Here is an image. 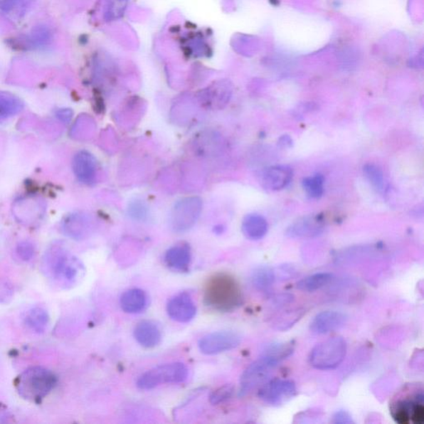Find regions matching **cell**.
Masks as SVG:
<instances>
[{
  "label": "cell",
  "mask_w": 424,
  "mask_h": 424,
  "mask_svg": "<svg viewBox=\"0 0 424 424\" xmlns=\"http://www.w3.org/2000/svg\"><path fill=\"white\" fill-rule=\"evenodd\" d=\"M43 272L62 287H72L82 277L84 267L80 261L59 247L50 250L44 259Z\"/></svg>",
  "instance_id": "cell-1"
},
{
  "label": "cell",
  "mask_w": 424,
  "mask_h": 424,
  "mask_svg": "<svg viewBox=\"0 0 424 424\" xmlns=\"http://www.w3.org/2000/svg\"><path fill=\"white\" fill-rule=\"evenodd\" d=\"M206 304L221 312L233 311L243 302L242 291L235 277L219 274L211 277L206 286Z\"/></svg>",
  "instance_id": "cell-2"
},
{
  "label": "cell",
  "mask_w": 424,
  "mask_h": 424,
  "mask_svg": "<svg viewBox=\"0 0 424 424\" xmlns=\"http://www.w3.org/2000/svg\"><path fill=\"white\" fill-rule=\"evenodd\" d=\"M423 388L420 383H410L393 397L390 410L393 420L398 424H423Z\"/></svg>",
  "instance_id": "cell-3"
},
{
  "label": "cell",
  "mask_w": 424,
  "mask_h": 424,
  "mask_svg": "<svg viewBox=\"0 0 424 424\" xmlns=\"http://www.w3.org/2000/svg\"><path fill=\"white\" fill-rule=\"evenodd\" d=\"M57 383L58 378L51 371L33 366L20 373L15 381V388L24 400L39 402L48 396Z\"/></svg>",
  "instance_id": "cell-4"
},
{
  "label": "cell",
  "mask_w": 424,
  "mask_h": 424,
  "mask_svg": "<svg viewBox=\"0 0 424 424\" xmlns=\"http://www.w3.org/2000/svg\"><path fill=\"white\" fill-rule=\"evenodd\" d=\"M347 345L344 338L336 336L318 343L310 352L309 364L317 370L336 369L344 361Z\"/></svg>",
  "instance_id": "cell-5"
},
{
  "label": "cell",
  "mask_w": 424,
  "mask_h": 424,
  "mask_svg": "<svg viewBox=\"0 0 424 424\" xmlns=\"http://www.w3.org/2000/svg\"><path fill=\"white\" fill-rule=\"evenodd\" d=\"M189 376V370L183 363L174 362L170 364L153 368L139 378L137 386L141 390H151L163 383H178L184 382Z\"/></svg>",
  "instance_id": "cell-6"
},
{
  "label": "cell",
  "mask_w": 424,
  "mask_h": 424,
  "mask_svg": "<svg viewBox=\"0 0 424 424\" xmlns=\"http://www.w3.org/2000/svg\"><path fill=\"white\" fill-rule=\"evenodd\" d=\"M280 363L275 357L262 354L242 373L240 395L245 396L257 387L264 385Z\"/></svg>",
  "instance_id": "cell-7"
},
{
  "label": "cell",
  "mask_w": 424,
  "mask_h": 424,
  "mask_svg": "<svg viewBox=\"0 0 424 424\" xmlns=\"http://www.w3.org/2000/svg\"><path fill=\"white\" fill-rule=\"evenodd\" d=\"M296 395V383L284 378H274L265 383L258 393L260 400L271 406H284Z\"/></svg>",
  "instance_id": "cell-8"
},
{
  "label": "cell",
  "mask_w": 424,
  "mask_h": 424,
  "mask_svg": "<svg viewBox=\"0 0 424 424\" xmlns=\"http://www.w3.org/2000/svg\"><path fill=\"white\" fill-rule=\"evenodd\" d=\"M203 203L198 198H185L174 206L171 213V226L176 232H184L194 226L199 218Z\"/></svg>",
  "instance_id": "cell-9"
},
{
  "label": "cell",
  "mask_w": 424,
  "mask_h": 424,
  "mask_svg": "<svg viewBox=\"0 0 424 424\" xmlns=\"http://www.w3.org/2000/svg\"><path fill=\"white\" fill-rule=\"evenodd\" d=\"M241 342L238 333L223 331L211 333L201 338L198 343L199 349L203 354L215 355L234 349Z\"/></svg>",
  "instance_id": "cell-10"
},
{
  "label": "cell",
  "mask_w": 424,
  "mask_h": 424,
  "mask_svg": "<svg viewBox=\"0 0 424 424\" xmlns=\"http://www.w3.org/2000/svg\"><path fill=\"white\" fill-rule=\"evenodd\" d=\"M325 226V220L321 215L304 216L287 227L285 234L292 239L315 238L323 233Z\"/></svg>",
  "instance_id": "cell-11"
},
{
  "label": "cell",
  "mask_w": 424,
  "mask_h": 424,
  "mask_svg": "<svg viewBox=\"0 0 424 424\" xmlns=\"http://www.w3.org/2000/svg\"><path fill=\"white\" fill-rule=\"evenodd\" d=\"M348 317L341 312L324 311L318 314L310 323L309 329L316 335H324L344 327Z\"/></svg>",
  "instance_id": "cell-12"
},
{
  "label": "cell",
  "mask_w": 424,
  "mask_h": 424,
  "mask_svg": "<svg viewBox=\"0 0 424 424\" xmlns=\"http://www.w3.org/2000/svg\"><path fill=\"white\" fill-rule=\"evenodd\" d=\"M45 206L40 199L28 196L15 201L14 213L21 223L33 224L42 218Z\"/></svg>",
  "instance_id": "cell-13"
},
{
  "label": "cell",
  "mask_w": 424,
  "mask_h": 424,
  "mask_svg": "<svg viewBox=\"0 0 424 424\" xmlns=\"http://www.w3.org/2000/svg\"><path fill=\"white\" fill-rule=\"evenodd\" d=\"M73 169L80 181L88 185L95 183L97 179V160L88 151H80L73 161Z\"/></svg>",
  "instance_id": "cell-14"
},
{
  "label": "cell",
  "mask_w": 424,
  "mask_h": 424,
  "mask_svg": "<svg viewBox=\"0 0 424 424\" xmlns=\"http://www.w3.org/2000/svg\"><path fill=\"white\" fill-rule=\"evenodd\" d=\"M169 316L179 322H189L196 314V307L188 294H181L171 299L166 306Z\"/></svg>",
  "instance_id": "cell-15"
},
{
  "label": "cell",
  "mask_w": 424,
  "mask_h": 424,
  "mask_svg": "<svg viewBox=\"0 0 424 424\" xmlns=\"http://www.w3.org/2000/svg\"><path fill=\"white\" fill-rule=\"evenodd\" d=\"M292 179V170L289 166H270L262 175L265 188L271 191H280L286 188Z\"/></svg>",
  "instance_id": "cell-16"
},
{
  "label": "cell",
  "mask_w": 424,
  "mask_h": 424,
  "mask_svg": "<svg viewBox=\"0 0 424 424\" xmlns=\"http://www.w3.org/2000/svg\"><path fill=\"white\" fill-rule=\"evenodd\" d=\"M191 250L188 245H178L166 252L164 260L171 270L186 272L191 264Z\"/></svg>",
  "instance_id": "cell-17"
},
{
  "label": "cell",
  "mask_w": 424,
  "mask_h": 424,
  "mask_svg": "<svg viewBox=\"0 0 424 424\" xmlns=\"http://www.w3.org/2000/svg\"><path fill=\"white\" fill-rule=\"evenodd\" d=\"M134 337L141 346L153 348L159 344L161 332L157 325L151 321H142L134 328Z\"/></svg>",
  "instance_id": "cell-18"
},
{
  "label": "cell",
  "mask_w": 424,
  "mask_h": 424,
  "mask_svg": "<svg viewBox=\"0 0 424 424\" xmlns=\"http://www.w3.org/2000/svg\"><path fill=\"white\" fill-rule=\"evenodd\" d=\"M64 234L70 238L80 240L85 238L89 233L90 221L82 214L68 216L63 222Z\"/></svg>",
  "instance_id": "cell-19"
},
{
  "label": "cell",
  "mask_w": 424,
  "mask_h": 424,
  "mask_svg": "<svg viewBox=\"0 0 424 424\" xmlns=\"http://www.w3.org/2000/svg\"><path fill=\"white\" fill-rule=\"evenodd\" d=\"M269 225L264 216L259 214L247 215L242 222V231L247 238L258 240L266 235Z\"/></svg>",
  "instance_id": "cell-20"
},
{
  "label": "cell",
  "mask_w": 424,
  "mask_h": 424,
  "mask_svg": "<svg viewBox=\"0 0 424 424\" xmlns=\"http://www.w3.org/2000/svg\"><path fill=\"white\" fill-rule=\"evenodd\" d=\"M147 304V297L143 290L134 289L126 291L121 296L120 305L128 314H138L144 309Z\"/></svg>",
  "instance_id": "cell-21"
},
{
  "label": "cell",
  "mask_w": 424,
  "mask_h": 424,
  "mask_svg": "<svg viewBox=\"0 0 424 424\" xmlns=\"http://www.w3.org/2000/svg\"><path fill=\"white\" fill-rule=\"evenodd\" d=\"M276 272L269 266H261L252 272L251 282L255 289L262 292H269L275 285Z\"/></svg>",
  "instance_id": "cell-22"
},
{
  "label": "cell",
  "mask_w": 424,
  "mask_h": 424,
  "mask_svg": "<svg viewBox=\"0 0 424 424\" xmlns=\"http://www.w3.org/2000/svg\"><path fill=\"white\" fill-rule=\"evenodd\" d=\"M23 108V104L16 95L0 92V121L18 115Z\"/></svg>",
  "instance_id": "cell-23"
},
{
  "label": "cell",
  "mask_w": 424,
  "mask_h": 424,
  "mask_svg": "<svg viewBox=\"0 0 424 424\" xmlns=\"http://www.w3.org/2000/svg\"><path fill=\"white\" fill-rule=\"evenodd\" d=\"M25 324L32 331L36 333H43L46 331L49 323V315L48 312L43 307H33L28 312L25 317Z\"/></svg>",
  "instance_id": "cell-24"
},
{
  "label": "cell",
  "mask_w": 424,
  "mask_h": 424,
  "mask_svg": "<svg viewBox=\"0 0 424 424\" xmlns=\"http://www.w3.org/2000/svg\"><path fill=\"white\" fill-rule=\"evenodd\" d=\"M332 279L333 275L330 272H318V274L304 277L297 282V287L301 291L315 292L329 284Z\"/></svg>",
  "instance_id": "cell-25"
},
{
  "label": "cell",
  "mask_w": 424,
  "mask_h": 424,
  "mask_svg": "<svg viewBox=\"0 0 424 424\" xmlns=\"http://www.w3.org/2000/svg\"><path fill=\"white\" fill-rule=\"evenodd\" d=\"M365 178L369 181L372 188L378 194H385L386 191V183L385 175L382 169L373 164H367L363 168Z\"/></svg>",
  "instance_id": "cell-26"
},
{
  "label": "cell",
  "mask_w": 424,
  "mask_h": 424,
  "mask_svg": "<svg viewBox=\"0 0 424 424\" xmlns=\"http://www.w3.org/2000/svg\"><path fill=\"white\" fill-rule=\"evenodd\" d=\"M129 0H103V16L105 21L112 22L123 17Z\"/></svg>",
  "instance_id": "cell-27"
},
{
  "label": "cell",
  "mask_w": 424,
  "mask_h": 424,
  "mask_svg": "<svg viewBox=\"0 0 424 424\" xmlns=\"http://www.w3.org/2000/svg\"><path fill=\"white\" fill-rule=\"evenodd\" d=\"M324 176L322 174H315L307 176L302 181V188L310 198H320L324 193Z\"/></svg>",
  "instance_id": "cell-28"
},
{
  "label": "cell",
  "mask_w": 424,
  "mask_h": 424,
  "mask_svg": "<svg viewBox=\"0 0 424 424\" xmlns=\"http://www.w3.org/2000/svg\"><path fill=\"white\" fill-rule=\"evenodd\" d=\"M294 351L295 343L292 341L272 343L265 348L263 354L275 357L281 362L290 357Z\"/></svg>",
  "instance_id": "cell-29"
},
{
  "label": "cell",
  "mask_w": 424,
  "mask_h": 424,
  "mask_svg": "<svg viewBox=\"0 0 424 424\" xmlns=\"http://www.w3.org/2000/svg\"><path fill=\"white\" fill-rule=\"evenodd\" d=\"M304 314V310L299 309L296 310L286 311L279 317L275 318V321L272 322V327H274L276 330L286 331L294 326V324H295Z\"/></svg>",
  "instance_id": "cell-30"
},
{
  "label": "cell",
  "mask_w": 424,
  "mask_h": 424,
  "mask_svg": "<svg viewBox=\"0 0 424 424\" xmlns=\"http://www.w3.org/2000/svg\"><path fill=\"white\" fill-rule=\"evenodd\" d=\"M30 46L40 48L46 46L52 41V33L46 26H38L33 29L28 39Z\"/></svg>",
  "instance_id": "cell-31"
},
{
  "label": "cell",
  "mask_w": 424,
  "mask_h": 424,
  "mask_svg": "<svg viewBox=\"0 0 424 424\" xmlns=\"http://www.w3.org/2000/svg\"><path fill=\"white\" fill-rule=\"evenodd\" d=\"M235 388L230 385L222 386L211 393L210 402L214 406L219 405L221 403L230 400L233 396Z\"/></svg>",
  "instance_id": "cell-32"
},
{
  "label": "cell",
  "mask_w": 424,
  "mask_h": 424,
  "mask_svg": "<svg viewBox=\"0 0 424 424\" xmlns=\"http://www.w3.org/2000/svg\"><path fill=\"white\" fill-rule=\"evenodd\" d=\"M17 255L23 261H29L34 255V246L28 241L20 243L16 249Z\"/></svg>",
  "instance_id": "cell-33"
},
{
  "label": "cell",
  "mask_w": 424,
  "mask_h": 424,
  "mask_svg": "<svg viewBox=\"0 0 424 424\" xmlns=\"http://www.w3.org/2000/svg\"><path fill=\"white\" fill-rule=\"evenodd\" d=\"M14 297L13 286L7 280L0 279V304H8Z\"/></svg>",
  "instance_id": "cell-34"
},
{
  "label": "cell",
  "mask_w": 424,
  "mask_h": 424,
  "mask_svg": "<svg viewBox=\"0 0 424 424\" xmlns=\"http://www.w3.org/2000/svg\"><path fill=\"white\" fill-rule=\"evenodd\" d=\"M333 423L335 424H351L354 423L350 413L345 410H339L334 413L332 417Z\"/></svg>",
  "instance_id": "cell-35"
},
{
  "label": "cell",
  "mask_w": 424,
  "mask_h": 424,
  "mask_svg": "<svg viewBox=\"0 0 424 424\" xmlns=\"http://www.w3.org/2000/svg\"><path fill=\"white\" fill-rule=\"evenodd\" d=\"M292 301H294V297H292V295H280L275 296L274 299L272 300V306L279 307L280 309V307H284L287 304H290V302H292Z\"/></svg>",
  "instance_id": "cell-36"
},
{
  "label": "cell",
  "mask_w": 424,
  "mask_h": 424,
  "mask_svg": "<svg viewBox=\"0 0 424 424\" xmlns=\"http://www.w3.org/2000/svg\"><path fill=\"white\" fill-rule=\"evenodd\" d=\"M21 0H0V10L4 13L12 12Z\"/></svg>",
  "instance_id": "cell-37"
},
{
  "label": "cell",
  "mask_w": 424,
  "mask_h": 424,
  "mask_svg": "<svg viewBox=\"0 0 424 424\" xmlns=\"http://www.w3.org/2000/svg\"><path fill=\"white\" fill-rule=\"evenodd\" d=\"M292 143V139L290 137L289 135H284L280 139V144L282 145V147H290Z\"/></svg>",
  "instance_id": "cell-38"
},
{
  "label": "cell",
  "mask_w": 424,
  "mask_h": 424,
  "mask_svg": "<svg viewBox=\"0 0 424 424\" xmlns=\"http://www.w3.org/2000/svg\"><path fill=\"white\" fill-rule=\"evenodd\" d=\"M9 420V413L0 406V423H7Z\"/></svg>",
  "instance_id": "cell-39"
},
{
  "label": "cell",
  "mask_w": 424,
  "mask_h": 424,
  "mask_svg": "<svg viewBox=\"0 0 424 424\" xmlns=\"http://www.w3.org/2000/svg\"><path fill=\"white\" fill-rule=\"evenodd\" d=\"M70 113L68 110H60L58 112V116L60 120L63 121H68L70 119Z\"/></svg>",
  "instance_id": "cell-40"
}]
</instances>
